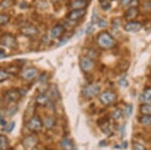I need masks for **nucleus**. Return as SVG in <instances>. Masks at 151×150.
I'll return each instance as SVG.
<instances>
[{
  "mask_svg": "<svg viewBox=\"0 0 151 150\" xmlns=\"http://www.w3.org/2000/svg\"><path fill=\"white\" fill-rule=\"evenodd\" d=\"M97 40H98L99 47L101 48H104V50H110V48H113L116 45L115 38L108 31H102L101 33H99Z\"/></svg>",
  "mask_w": 151,
  "mask_h": 150,
  "instance_id": "f257e3e1",
  "label": "nucleus"
},
{
  "mask_svg": "<svg viewBox=\"0 0 151 150\" xmlns=\"http://www.w3.org/2000/svg\"><path fill=\"white\" fill-rule=\"evenodd\" d=\"M99 92H100V88L98 85H95V84L88 85V86H86L83 89V96L87 99H91L98 95Z\"/></svg>",
  "mask_w": 151,
  "mask_h": 150,
  "instance_id": "f03ea898",
  "label": "nucleus"
},
{
  "mask_svg": "<svg viewBox=\"0 0 151 150\" xmlns=\"http://www.w3.org/2000/svg\"><path fill=\"white\" fill-rule=\"evenodd\" d=\"M117 100V96L112 91H105L100 95V101L106 106L112 105Z\"/></svg>",
  "mask_w": 151,
  "mask_h": 150,
  "instance_id": "7ed1b4c3",
  "label": "nucleus"
},
{
  "mask_svg": "<svg viewBox=\"0 0 151 150\" xmlns=\"http://www.w3.org/2000/svg\"><path fill=\"white\" fill-rule=\"evenodd\" d=\"M80 67H81L83 72H89L95 67V62L94 60L90 59L89 57H83L80 60Z\"/></svg>",
  "mask_w": 151,
  "mask_h": 150,
  "instance_id": "20e7f679",
  "label": "nucleus"
},
{
  "mask_svg": "<svg viewBox=\"0 0 151 150\" xmlns=\"http://www.w3.org/2000/svg\"><path fill=\"white\" fill-rule=\"evenodd\" d=\"M43 126V123L42 121L40 120V117H37V116H35V117H32L30 120L28 121L27 123V128L30 131L32 132H37L41 130V128Z\"/></svg>",
  "mask_w": 151,
  "mask_h": 150,
  "instance_id": "39448f33",
  "label": "nucleus"
},
{
  "mask_svg": "<svg viewBox=\"0 0 151 150\" xmlns=\"http://www.w3.org/2000/svg\"><path fill=\"white\" fill-rule=\"evenodd\" d=\"M0 43L2 45H5L7 47H15L17 42H16V39L12 34H9V33H6L0 38Z\"/></svg>",
  "mask_w": 151,
  "mask_h": 150,
  "instance_id": "423d86ee",
  "label": "nucleus"
},
{
  "mask_svg": "<svg viewBox=\"0 0 151 150\" xmlns=\"http://www.w3.org/2000/svg\"><path fill=\"white\" fill-rule=\"evenodd\" d=\"M138 16H139V9L136 6H131L130 8H128L127 10H126L125 14H124V18H125L128 22L135 20Z\"/></svg>",
  "mask_w": 151,
  "mask_h": 150,
  "instance_id": "0eeeda50",
  "label": "nucleus"
},
{
  "mask_svg": "<svg viewBox=\"0 0 151 150\" xmlns=\"http://www.w3.org/2000/svg\"><path fill=\"white\" fill-rule=\"evenodd\" d=\"M21 97V93L18 90H10L8 91L4 96V101L6 103H13L16 102L20 99Z\"/></svg>",
  "mask_w": 151,
  "mask_h": 150,
  "instance_id": "6e6552de",
  "label": "nucleus"
},
{
  "mask_svg": "<svg viewBox=\"0 0 151 150\" xmlns=\"http://www.w3.org/2000/svg\"><path fill=\"white\" fill-rule=\"evenodd\" d=\"M36 144H37V138L33 135H29L22 140V145L26 150H32L35 148Z\"/></svg>",
  "mask_w": 151,
  "mask_h": 150,
  "instance_id": "1a4fd4ad",
  "label": "nucleus"
},
{
  "mask_svg": "<svg viewBox=\"0 0 151 150\" xmlns=\"http://www.w3.org/2000/svg\"><path fill=\"white\" fill-rule=\"evenodd\" d=\"M86 15V9H79V10H72L68 13L67 17L72 21L79 20Z\"/></svg>",
  "mask_w": 151,
  "mask_h": 150,
  "instance_id": "9d476101",
  "label": "nucleus"
},
{
  "mask_svg": "<svg viewBox=\"0 0 151 150\" xmlns=\"http://www.w3.org/2000/svg\"><path fill=\"white\" fill-rule=\"evenodd\" d=\"M143 25L140 22H137V21H130V22H127L124 25V29L128 32H137L140 29H142Z\"/></svg>",
  "mask_w": 151,
  "mask_h": 150,
  "instance_id": "9b49d317",
  "label": "nucleus"
},
{
  "mask_svg": "<svg viewBox=\"0 0 151 150\" xmlns=\"http://www.w3.org/2000/svg\"><path fill=\"white\" fill-rule=\"evenodd\" d=\"M20 32H21V34H23L25 36H35L38 33V29H37V27L29 24V25L23 26L20 29Z\"/></svg>",
  "mask_w": 151,
  "mask_h": 150,
  "instance_id": "f8f14e48",
  "label": "nucleus"
},
{
  "mask_svg": "<svg viewBox=\"0 0 151 150\" xmlns=\"http://www.w3.org/2000/svg\"><path fill=\"white\" fill-rule=\"evenodd\" d=\"M65 31V29L62 24H57V25L53 26L52 28V30H50V36H52V38H60L64 35Z\"/></svg>",
  "mask_w": 151,
  "mask_h": 150,
  "instance_id": "ddd939ff",
  "label": "nucleus"
},
{
  "mask_svg": "<svg viewBox=\"0 0 151 150\" xmlns=\"http://www.w3.org/2000/svg\"><path fill=\"white\" fill-rule=\"evenodd\" d=\"M89 2L87 0H74L70 3V8L72 10H79V9H85L88 6Z\"/></svg>",
  "mask_w": 151,
  "mask_h": 150,
  "instance_id": "4468645a",
  "label": "nucleus"
},
{
  "mask_svg": "<svg viewBox=\"0 0 151 150\" xmlns=\"http://www.w3.org/2000/svg\"><path fill=\"white\" fill-rule=\"evenodd\" d=\"M36 75H37V70L35 69V67H29V69H26V70H24L23 72H22V77L25 80H28V81L35 79Z\"/></svg>",
  "mask_w": 151,
  "mask_h": 150,
  "instance_id": "2eb2a0df",
  "label": "nucleus"
},
{
  "mask_svg": "<svg viewBox=\"0 0 151 150\" xmlns=\"http://www.w3.org/2000/svg\"><path fill=\"white\" fill-rule=\"evenodd\" d=\"M60 145H62L63 150H76L74 142H73L72 140L69 139V138H64V139H63Z\"/></svg>",
  "mask_w": 151,
  "mask_h": 150,
  "instance_id": "dca6fc26",
  "label": "nucleus"
},
{
  "mask_svg": "<svg viewBox=\"0 0 151 150\" xmlns=\"http://www.w3.org/2000/svg\"><path fill=\"white\" fill-rule=\"evenodd\" d=\"M36 103L40 104L41 106H47L50 104V99H48V97L47 95H45V94H40V95H38L37 98H36Z\"/></svg>",
  "mask_w": 151,
  "mask_h": 150,
  "instance_id": "f3484780",
  "label": "nucleus"
},
{
  "mask_svg": "<svg viewBox=\"0 0 151 150\" xmlns=\"http://www.w3.org/2000/svg\"><path fill=\"white\" fill-rule=\"evenodd\" d=\"M142 99H143V102L145 104H149V105H151V88L145 89L144 92H143Z\"/></svg>",
  "mask_w": 151,
  "mask_h": 150,
  "instance_id": "a211bd4d",
  "label": "nucleus"
},
{
  "mask_svg": "<svg viewBox=\"0 0 151 150\" xmlns=\"http://www.w3.org/2000/svg\"><path fill=\"white\" fill-rule=\"evenodd\" d=\"M14 0H2L0 2V10H6V9L10 8L11 6H13Z\"/></svg>",
  "mask_w": 151,
  "mask_h": 150,
  "instance_id": "6ab92c4d",
  "label": "nucleus"
},
{
  "mask_svg": "<svg viewBox=\"0 0 151 150\" xmlns=\"http://www.w3.org/2000/svg\"><path fill=\"white\" fill-rule=\"evenodd\" d=\"M8 147V140L4 135H0V150H6Z\"/></svg>",
  "mask_w": 151,
  "mask_h": 150,
  "instance_id": "aec40b11",
  "label": "nucleus"
},
{
  "mask_svg": "<svg viewBox=\"0 0 151 150\" xmlns=\"http://www.w3.org/2000/svg\"><path fill=\"white\" fill-rule=\"evenodd\" d=\"M140 112L143 115H151V105L149 104H144L140 107Z\"/></svg>",
  "mask_w": 151,
  "mask_h": 150,
  "instance_id": "412c9836",
  "label": "nucleus"
},
{
  "mask_svg": "<svg viewBox=\"0 0 151 150\" xmlns=\"http://www.w3.org/2000/svg\"><path fill=\"white\" fill-rule=\"evenodd\" d=\"M55 119H53L52 117H47L45 120V126L47 128V129H52V128H53V126H55Z\"/></svg>",
  "mask_w": 151,
  "mask_h": 150,
  "instance_id": "4be33fe9",
  "label": "nucleus"
},
{
  "mask_svg": "<svg viewBox=\"0 0 151 150\" xmlns=\"http://www.w3.org/2000/svg\"><path fill=\"white\" fill-rule=\"evenodd\" d=\"M101 129L102 131H103L105 134L109 135L111 133V130H110V123L108 122L107 120H105V124H103V123H101Z\"/></svg>",
  "mask_w": 151,
  "mask_h": 150,
  "instance_id": "5701e85b",
  "label": "nucleus"
},
{
  "mask_svg": "<svg viewBox=\"0 0 151 150\" xmlns=\"http://www.w3.org/2000/svg\"><path fill=\"white\" fill-rule=\"evenodd\" d=\"M141 124H143L144 126H149L151 125V115H144L141 117L140 119Z\"/></svg>",
  "mask_w": 151,
  "mask_h": 150,
  "instance_id": "b1692460",
  "label": "nucleus"
},
{
  "mask_svg": "<svg viewBox=\"0 0 151 150\" xmlns=\"http://www.w3.org/2000/svg\"><path fill=\"white\" fill-rule=\"evenodd\" d=\"M10 20V16L8 14H5V13H1L0 14V25H5L9 22Z\"/></svg>",
  "mask_w": 151,
  "mask_h": 150,
  "instance_id": "393cba45",
  "label": "nucleus"
},
{
  "mask_svg": "<svg viewBox=\"0 0 151 150\" xmlns=\"http://www.w3.org/2000/svg\"><path fill=\"white\" fill-rule=\"evenodd\" d=\"M143 10H144L145 13L151 14V0H148V1L143 3Z\"/></svg>",
  "mask_w": 151,
  "mask_h": 150,
  "instance_id": "a878e982",
  "label": "nucleus"
},
{
  "mask_svg": "<svg viewBox=\"0 0 151 150\" xmlns=\"http://www.w3.org/2000/svg\"><path fill=\"white\" fill-rule=\"evenodd\" d=\"M122 115H123L122 111H121L120 109H117V110H115L113 112V114H112V118L115 120H119L122 118Z\"/></svg>",
  "mask_w": 151,
  "mask_h": 150,
  "instance_id": "bb28decb",
  "label": "nucleus"
},
{
  "mask_svg": "<svg viewBox=\"0 0 151 150\" xmlns=\"http://www.w3.org/2000/svg\"><path fill=\"white\" fill-rule=\"evenodd\" d=\"M8 78H9L8 72H7L6 71H4V70H0V83H1V82L6 81Z\"/></svg>",
  "mask_w": 151,
  "mask_h": 150,
  "instance_id": "cd10ccee",
  "label": "nucleus"
},
{
  "mask_svg": "<svg viewBox=\"0 0 151 150\" xmlns=\"http://www.w3.org/2000/svg\"><path fill=\"white\" fill-rule=\"evenodd\" d=\"M103 9H108L111 6V0H99Z\"/></svg>",
  "mask_w": 151,
  "mask_h": 150,
  "instance_id": "c85d7f7f",
  "label": "nucleus"
},
{
  "mask_svg": "<svg viewBox=\"0 0 151 150\" xmlns=\"http://www.w3.org/2000/svg\"><path fill=\"white\" fill-rule=\"evenodd\" d=\"M132 105H126L125 106V109H124V114H125L126 117H129L132 113Z\"/></svg>",
  "mask_w": 151,
  "mask_h": 150,
  "instance_id": "c756f323",
  "label": "nucleus"
},
{
  "mask_svg": "<svg viewBox=\"0 0 151 150\" xmlns=\"http://www.w3.org/2000/svg\"><path fill=\"white\" fill-rule=\"evenodd\" d=\"M133 150H146V148L144 147V145L139 143V142H134Z\"/></svg>",
  "mask_w": 151,
  "mask_h": 150,
  "instance_id": "7c9ffc66",
  "label": "nucleus"
},
{
  "mask_svg": "<svg viewBox=\"0 0 151 150\" xmlns=\"http://www.w3.org/2000/svg\"><path fill=\"white\" fill-rule=\"evenodd\" d=\"M97 24H98V26L99 27H101V28H104V27H106V25H107V22L104 20V19H102V18H99L98 20H97Z\"/></svg>",
  "mask_w": 151,
  "mask_h": 150,
  "instance_id": "2f4dec72",
  "label": "nucleus"
},
{
  "mask_svg": "<svg viewBox=\"0 0 151 150\" xmlns=\"http://www.w3.org/2000/svg\"><path fill=\"white\" fill-rule=\"evenodd\" d=\"M93 31H94V24H93V22H92V23L88 24V26L86 28V33L87 34H91Z\"/></svg>",
  "mask_w": 151,
  "mask_h": 150,
  "instance_id": "473e14b6",
  "label": "nucleus"
},
{
  "mask_svg": "<svg viewBox=\"0 0 151 150\" xmlns=\"http://www.w3.org/2000/svg\"><path fill=\"white\" fill-rule=\"evenodd\" d=\"M14 125H15V123L14 122H11V123H9L7 126H4V130H5L6 132H10L12 129L14 128Z\"/></svg>",
  "mask_w": 151,
  "mask_h": 150,
  "instance_id": "72a5a7b5",
  "label": "nucleus"
},
{
  "mask_svg": "<svg viewBox=\"0 0 151 150\" xmlns=\"http://www.w3.org/2000/svg\"><path fill=\"white\" fill-rule=\"evenodd\" d=\"M132 1L133 0H121V5L127 6V5H129V4L132 3Z\"/></svg>",
  "mask_w": 151,
  "mask_h": 150,
  "instance_id": "f704fd0d",
  "label": "nucleus"
},
{
  "mask_svg": "<svg viewBox=\"0 0 151 150\" xmlns=\"http://www.w3.org/2000/svg\"><path fill=\"white\" fill-rule=\"evenodd\" d=\"M120 86H122V87H126L127 86V81H126L125 79H121L120 80Z\"/></svg>",
  "mask_w": 151,
  "mask_h": 150,
  "instance_id": "c9c22d12",
  "label": "nucleus"
},
{
  "mask_svg": "<svg viewBox=\"0 0 151 150\" xmlns=\"http://www.w3.org/2000/svg\"><path fill=\"white\" fill-rule=\"evenodd\" d=\"M122 147H125V148H126V147H127V142H123V144H122Z\"/></svg>",
  "mask_w": 151,
  "mask_h": 150,
  "instance_id": "e433bc0d",
  "label": "nucleus"
},
{
  "mask_svg": "<svg viewBox=\"0 0 151 150\" xmlns=\"http://www.w3.org/2000/svg\"><path fill=\"white\" fill-rule=\"evenodd\" d=\"M3 54H5V52H4V50L0 48V55H3Z\"/></svg>",
  "mask_w": 151,
  "mask_h": 150,
  "instance_id": "4c0bfd02",
  "label": "nucleus"
},
{
  "mask_svg": "<svg viewBox=\"0 0 151 150\" xmlns=\"http://www.w3.org/2000/svg\"><path fill=\"white\" fill-rule=\"evenodd\" d=\"M52 2H58V0H52Z\"/></svg>",
  "mask_w": 151,
  "mask_h": 150,
  "instance_id": "58836bf2",
  "label": "nucleus"
},
{
  "mask_svg": "<svg viewBox=\"0 0 151 150\" xmlns=\"http://www.w3.org/2000/svg\"><path fill=\"white\" fill-rule=\"evenodd\" d=\"M32 150H40V149H37V148H33Z\"/></svg>",
  "mask_w": 151,
  "mask_h": 150,
  "instance_id": "ea45409f",
  "label": "nucleus"
},
{
  "mask_svg": "<svg viewBox=\"0 0 151 150\" xmlns=\"http://www.w3.org/2000/svg\"><path fill=\"white\" fill-rule=\"evenodd\" d=\"M9 150H13V149H9Z\"/></svg>",
  "mask_w": 151,
  "mask_h": 150,
  "instance_id": "a19ab883",
  "label": "nucleus"
}]
</instances>
